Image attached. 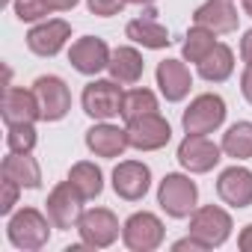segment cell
Listing matches in <instances>:
<instances>
[{
	"label": "cell",
	"instance_id": "obj_7",
	"mask_svg": "<svg viewBox=\"0 0 252 252\" xmlns=\"http://www.w3.org/2000/svg\"><path fill=\"white\" fill-rule=\"evenodd\" d=\"M125 92L116 86V80H92L83 89V110L92 119H113L122 116Z\"/></svg>",
	"mask_w": 252,
	"mask_h": 252
},
{
	"label": "cell",
	"instance_id": "obj_37",
	"mask_svg": "<svg viewBox=\"0 0 252 252\" xmlns=\"http://www.w3.org/2000/svg\"><path fill=\"white\" fill-rule=\"evenodd\" d=\"M128 3H140V6H149V3H155V0H128Z\"/></svg>",
	"mask_w": 252,
	"mask_h": 252
},
{
	"label": "cell",
	"instance_id": "obj_15",
	"mask_svg": "<svg viewBox=\"0 0 252 252\" xmlns=\"http://www.w3.org/2000/svg\"><path fill=\"white\" fill-rule=\"evenodd\" d=\"M68 36H71L68 21H60V18L57 21H45V24H39V27H33L27 33V48L33 54H39V57H54V54L63 51Z\"/></svg>",
	"mask_w": 252,
	"mask_h": 252
},
{
	"label": "cell",
	"instance_id": "obj_36",
	"mask_svg": "<svg viewBox=\"0 0 252 252\" xmlns=\"http://www.w3.org/2000/svg\"><path fill=\"white\" fill-rule=\"evenodd\" d=\"M243 9H246V15L252 18V0H243Z\"/></svg>",
	"mask_w": 252,
	"mask_h": 252
},
{
	"label": "cell",
	"instance_id": "obj_26",
	"mask_svg": "<svg viewBox=\"0 0 252 252\" xmlns=\"http://www.w3.org/2000/svg\"><path fill=\"white\" fill-rule=\"evenodd\" d=\"M146 113H158V98L149 92V89H131L125 92V101H122V119L125 122H134Z\"/></svg>",
	"mask_w": 252,
	"mask_h": 252
},
{
	"label": "cell",
	"instance_id": "obj_34",
	"mask_svg": "<svg viewBox=\"0 0 252 252\" xmlns=\"http://www.w3.org/2000/svg\"><path fill=\"white\" fill-rule=\"evenodd\" d=\"M240 57L246 60V65H252V30L243 36V42H240Z\"/></svg>",
	"mask_w": 252,
	"mask_h": 252
},
{
	"label": "cell",
	"instance_id": "obj_12",
	"mask_svg": "<svg viewBox=\"0 0 252 252\" xmlns=\"http://www.w3.org/2000/svg\"><path fill=\"white\" fill-rule=\"evenodd\" d=\"M33 92L39 95L42 119H45V122L63 119V116L68 113V107H71V92H68V86H65L60 77H54V74L39 77V80L33 83Z\"/></svg>",
	"mask_w": 252,
	"mask_h": 252
},
{
	"label": "cell",
	"instance_id": "obj_14",
	"mask_svg": "<svg viewBox=\"0 0 252 252\" xmlns=\"http://www.w3.org/2000/svg\"><path fill=\"white\" fill-rule=\"evenodd\" d=\"M217 193L231 208H249L252 205V172L243 166H231L220 175Z\"/></svg>",
	"mask_w": 252,
	"mask_h": 252
},
{
	"label": "cell",
	"instance_id": "obj_5",
	"mask_svg": "<svg viewBox=\"0 0 252 252\" xmlns=\"http://www.w3.org/2000/svg\"><path fill=\"white\" fill-rule=\"evenodd\" d=\"M83 217V196L71 181H63L54 187V193L48 196V220L54 222V228H71L77 225Z\"/></svg>",
	"mask_w": 252,
	"mask_h": 252
},
{
	"label": "cell",
	"instance_id": "obj_8",
	"mask_svg": "<svg viewBox=\"0 0 252 252\" xmlns=\"http://www.w3.org/2000/svg\"><path fill=\"white\" fill-rule=\"evenodd\" d=\"M122 237L128 243V249H134V252H152V249H158L163 243V222L149 211L134 214L128 222H125Z\"/></svg>",
	"mask_w": 252,
	"mask_h": 252
},
{
	"label": "cell",
	"instance_id": "obj_21",
	"mask_svg": "<svg viewBox=\"0 0 252 252\" xmlns=\"http://www.w3.org/2000/svg\"><path fill=\"white\" fill-rule=\"evenodd\" d=\"M107 68H110V74H113L116 83H137L143 77L146 63H143V57L134 48H116L110 54V65Z\"/></svg>",
	"mask_w": 252,
	"mask_h": 252
},
{
	"label": "cell",
	"instance_id": "obj_9",
	"mask_svg": "<svg viewBox=\"0 0 252 252\" xmlns=\"http://www.w3.org/2000/svg\"><path fill=\"white\" fill-rule=\"evenodd\" d=\"M178 163L190 172H211L220 163V146L205 134H187L178 146Z\"/></svg>",
	"mask_w": 252,
	"mask_h": 252
},
{
	"label": "cell",
	"instance_id": "obj_10",
	"mask_svg": "<svg viewBox=\"0 0 252 252\" xmlns=\"http://www.w3.org/2000/svg\"><path fill=\"white\" fill-rule=\"evenodd\" d=\"M77 228H80L83 243H89V246H95V249H104V246H110V243L119 237V220H116V214L107 211V208L86 211V214L80 217Z\"/></svg>",
	"mask_w": 252,
	"mask_h": 252
},
{
	"label": "cell",
	"instance_id": "obj_17",
	"mask_svg": "<svg viewBox=\"0 0 252 252\" xmlns=\"http://www.w3.org/2000/svg\"><path fill=\"white\" fill-rule=\"evenodd\" d=\"M193 21L211 33H231L237 30V9L231 6V0H208L196 9Z\"/></svg>",
	"mask_w": 252,
	"mask_h": 252
},
{
	"label": "cell",
	"instance_id": "obj_27",
	"mask_svg": "<svg viewBox=\"0 0 252 252\" xmlns=\"http://www.w3.org/2000/svg\"><path fill=\"white\" fill-rule=\"evenodd\" d=\"M217 42H214V33L208 30V27H193L190 33H187V42H184V60H190V63H202L208 54H211V48H214Z\"/></svg>",
	"mask_w": 252,
	"mask_h": 252
},
{
	"label": "cell",
	"instance_id": "obj_35",
	"mask_svg": "<svg viewBox=\"0 0 252 252\" xmlns=\"http://www.w3.org/2000/svg\"><path fill=\"white\" fill-rule=\"evenodd\" d=\"M237 246H240L243 252H252V225H246V228L240 231V237H237Z\"/></svg>",
	"mask_w": 252,
	"mask_h": 252
},
{
	"label": "cell",
	"instance_id": "obj_24",
	"mask_svg": "<svg viewBox=\"0 0 252 252\" xmlns=\"http://www.w3.org/2000/svg\"><path fill=\"white\" fill-rule=\"evenodd\" d=\"M222 152L228 158H237V160H246L252 158V122H237L225 131L222 137Z\"/></svg>",
	"mask_w": 252,
	"mask_h": 252
},
{
	"label": "cell",
	"instance_id": "obj_16",
	"mask_svg": "<svg viewBox=\"0 0 252 252\" xmlns=\"http://www.w3.org/2000/svg\"><path fill=\"white\" fill-rule=\"evenodd\" d=\"M36 119H42L39 95L21 86H9L3 95V122L15 125V122H36Z\"/></svg>",
	"mask_w": 252,
	"mask_h": 252
},
{
	"label": "cell",
	"instance_id": "obj_29",
	"mask_svg": "<svg viewBox=\"0 0 252 252\" xmlns=\"http://www.w3.org/2000/svg\"><path fill=\"white\" fill-rule=\"evenodd\" d=\"M15 15L21 21H36L48 15V6H45V0H15Z\"/></svg>",
	"mask_w": 252,
	"mask_h": 252
},
{
	"label": "cell",
	"instance_id": "obj_4",
	"mask_svg": "<svg viewBox=\"0 0 252 252\" xmlns=\"http://www.w3.org/2000/svg\"><path fill=\"white\" fill-rule=\"evenodd\" d=\"M172 128L160 113H146L134 122H128V143L140 152H158L169 143Z\"/></svg>",
	"mask_w": 252,
	"mask_h": 252
},
{
	"label": "cell",
	"instance_id": "obj_19",
	"mask_svg": "<svg viewBox=\"0 0 252 252\" xmlns=\"http://www.w3.org/2000/svg\"><path fill=\"white\" fill-rule=\"evenodd\" d=\"M158 86H160L166 101H181L190 92V86H193L187 65L178 63V60H163L158 65Z\"/></svg>",
	"mask_w": 252,
	"mask_h": 252
},
{
	"label": "cell",
	"instance_id": "obj_2",
	"mask_svg": "<svg viewBox=\"0 0 252 252\" xmlns=\"http://www.w3.org/2000/svg\"><path fill=\"white\" fill-rule=\"evenodd\" d=\"M222 119H225V101L208 92V95L193 98V104L184 110L181 125L187 134H211L222 125Z\"/></svg>",
	"mask_w": 252,
	"mask_h": 252
},
{
	"label": "cell",
	"instance_id": "obj_30",
	"mask_svg": "<svg viewBox=\"0 0 252 252\" xmlns=\"http://www.w3.org/2000/svg\"><path fill=\"white\" fill-rule=\"evenodd\" d=\"M125 3H128V0H89V12L101 15V18H110L116 12H122Z\"/></svg>",
	"mask_w": 252,
	"mask_h": 252
},
{
	"label": "cell",
	"instance_id": "obj_3",
	"mask_svg": "<svg viewBox=\"0 0 252 252\" xmlns=\"http://www.w3.org/2000/svg\"><path fill=\"white\" fill-rule=\"evenodd\" d=\"M48 237H51V225L36 208H24L9 220V240L18 249H42Z\"/></svg>",
	"mask_w": 252,
	"mask_h": 252
},
{
	"label": "cell",
	"instance_id": "obj_31",
	"mask_svg": "<svg viewBox=\"0 0 252 252\" xmlns=\"http://www.w3.org/2000/svg\"><path fill=\"white\" fill-rule=\"evenodd\" d=\"M18 187L12 178H3V196H0V214H9L15 208V199H18Z\"/></svg>",
	"mask_w": 252,
	"mask_h": 252
},
{
	"label": "cell",
	"instance_id": "obj_28",
	"mask_svg": "<svg viewBox=\"0 0 252 252\" xmlns=\"http://www.w3.org/2000/svg\"><path fill=\"white\" fill-rule=\"evenodd\" d=\"M6 143H9V149H12V152H18V155H30V152H33V146H36L33 122H15V125H9Z\"/></svg>",
	"mask_w": 252,
	"mask_h": 252
},
{
	"label": "cell",
	"instance_id": "obj_13",
	"mask_svg": "<svg viewBox=\"0 0 252 252\" xmlns=\"http://www.w3.org/2000/svg\"><path fill=\"white\" fill-rule=\"evenodd\" d=\"M68 60H71V65H74L80 74H98L101 68L110 65V48L104 45V39L83 36V39H77V42L71 45Z\"/></svg>",
	"mask_w": 252,
	"mask_h": 252
},
{
	"label": "cell",
	"instance_id": "obj_32",
	"mask_svg": "<svg viewBox=\"0 0 252 252\" xmlns=\"http://www.w3.org/2000/svg\"><path fill=\"white\" fill-rule=\"evenodd\" d=\"M240 89H243V98L252 104V65H246V71L240 77Z\"/></svg>",
	"mask_w": 252,
	"mask_h": 252
},
{
	"label": "cell",
	"instance_id": "obj_20",
	"mask_svg": "<svg viewBox=\"0 0 252 252\" xmlns=\"http://www.w3.org/2000/svg\"><path fill=\"white\" fill-rule=\"evenodd\" d=\"M158 12H146L143 18H137V21H131L128 27H125V33H128V39L131 42H137V45H143V48H166L172 39H169V30L163 27V24H158V18H155Z\"/></svg>",
	"mask_w": 252,
	"mask_h": 252
},
{
	"label": "cell",
	"instance_id": "obj_6",
	"mask_svg": "<svg viewBox=\"0 0 252 252\" xmlns=\"http://www.w3.org/2000/svg\"><path fill=\"white\" fill-rule=\"evenodd\" d=\"M190 234L199 237L208 249L220 246L231 234V217L222 208H217V205H205V208L193 211V217H190Z\"/></svg>",
	"mask_w": 252,
	"mask_h": 252
},
{
	"label": "cell",
	"instance_id": "obj_1",
	"mask_svg": "<svg viewBox=\"0 0 252 252\" xmlns=\"http://www.w3.org/2000/svg\"><path fill=\"white\" fill-rule=\"evenodd\" d=\"M196 199H199V187L190 178H184V175H166L160 181L158 202H160V208L169 217H175V220L190 217L196 211Z\"/></svg>",
	"mask_w": 252,
	"mask_h": 252
},
{
	"label": "cell",
	"instance_id": "obj_22",
	"mask_svg": "<svg viewBox=\"0 0 252 252\" xmlns=\"http://www.w3.org/2000/svg\"><path fill=\"white\" fill-rule=\"evenodd\" d=\"M3 178H12L15 184H21V187H30V190L42 184L39 163H36L30 155H18V152H12V155L3 160Z\"/></svg>",
	"mask_w": 252,
	"mask_h": 252
},
{
	"label": "cell",
	"instance_id": "obj_11",
	"mask_svg": "<svg viewBox=\"0 0 252 252\" xmlns=\"http://www.w3.org/2000/svg\"><path fill=\"white\" fill-rule=\"evenodd\" d=\"M149 184H152V172L140 160H125L113 169V190L128 202L143 199L149 193Z\"/></svg>",
	"mask_w": 252,
	"mask_h": 252
},
{
	"label": "cell",
	"instance_id": "obj_18",
	"mask_svg": "<svg viewBox=\"0 0 252 252\" xmlns=\"http://www.w3.org/2000/svg\"><path fill=\"white\" fill-rule=\"evenodd\" d=\"M86 146L98 158H119L131 143H128V131L113 128V125H95L86 131Z\"/></svg>",
	"mask_w": 252,
	"mask_h": 252
},
{
	"label": "cell",
	"instance_id": "obj_33",
	"mask_svg": "<svg viewBox=\"0 0 252 252\" xmlns=\"http://www.w3.org/2000/svg\"><path fill=\"white\" fill-rule=\"evenodd\" d=\"M74 3H77V0H45L48 12H65V9H71Z\"/></svg>",
	"mask_w": 252,
	"mask_h": 252
},
{
	"label": "cell",
	"instance_id": "obj_25",
	"mask_svg": "<svg viewBox=\"0 0 252 252\" xmlns=\"http://www.w3.org/2000/svg\"><path fill=\"white\" fill-rule=\"evenodd\" d=\"M68 181L80 190V196H83V199H95V196L101 193V187H104V181H101V169H98L95 163H86V160L71 166Z\"/></svg>",
	"mask_w": 252,
	"mask_h": 252
},
{
	"label": "cell",
	"instance_id": "obj_23",
	"mask_svg": "<svg viewBox=\"0 0 252 252\" xmlns=\"http://www.w3.org/2000/svg\"><path fill=\"white\" fill-rule=\"evenodd\" d=\"M231 71H234V54L225 45H214L211 54L199 63V74L211 83H222Z\"/></svg>",
	"mask_w": 252,
	"mask_h": 252
}]
</instances>
